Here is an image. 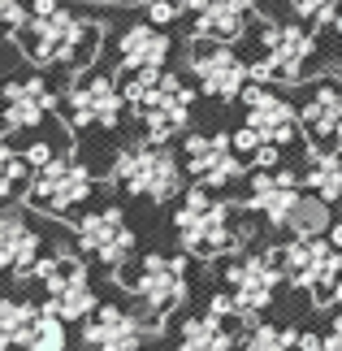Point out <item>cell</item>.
<instances>
[{"label":"cell","instance_id":"f1b7e54d","mask_svg":"<svg viewBox=\"0 0 342 351\" xmlns=\"http://www.w3.org/2000/svg\"><path fill=\"white\" fill-rule=\"evenodd\" d=\"M65 317H57L52 308H44L39 313V326L31 334V343H26V351H65Z\"/></svg>","mask_w":342,"mask_h":351},{"label":"cell","instance_id":"5b68a950","mask_svg":"<svg viewBox=\"0 0 342 351\" xmlns=\"http://www.w3.org/2000/svg\"><path fill=\"white\" fill-rule=\"evenodd\" d=\"M282 265H286V282L308 291L317 304H330V295L342 278V247L321 234H295L282 247Z\"/></svg>","mask_w":342,"mask_h":351},{"label":"cell","instance_id":"277c9868","mask_svg":"<svg viewBox=\"0 0 342 351\" xmlns=\"http://www.w3.org/2000/svg\"><path fill=\"white\" fill-rule=\"evenodd\" d=\"M113 182L126 195L165 204V199H173L178 191H182V169H178V156L165 143L147 139V143H134V147H126V152H117Z\"/></svg>","mask_w":342,"mask_h":351},{"label":"cell","instance_id":"8fae6325","mask_svg":"<svg viewBox=\"0 0 342 351\" xmlns=\"http://www.w3.org/2000/svg\"><path fill=\"white\" fill-rule=\"evenodd\" d=\"M191 70H195L199 87L217 100H239L243 87L252 83V65L230 44H217V39H199L191 48Z\"/></svg>","mask_w":342,"mask_h":351},{"label":"cell","instance_id":"cb8c5ba5","mask_svg":"<svg viewBox=\"0 0 342 351\" xmlns=\"http://www.w3.org/2000/svg\"><path fill=\"white\" fill-rule=\"evenodd\" d=\"M230 343H234V330H230L225 317H217V313L191 317L182 326V339H178L182 351H230Z\"/></svg>","mask_w":342,"mask_h":351},{"label":"cell","instance_id":"836d02e7","mask_svg":"<svg viewBox=\"0 0 342 351\" xmlns=\"http://www.w3.org/2000/svg\"><path fill=\"white\" fill-rule=\"evenodd\" d=\"M26 160H31V165L39 169L44 160H52V147H48V143H31V147H26Z\"/></svg>","mask_w":342,"mask_h":351},{"label":"cell","instance_id":"ac0fdd59","mask_svg":"<svg viewBox=\"0 0 342 351\" xmlns=\"http://www.w3.org/2000/svg\"><path fill=\"white\" fill-rule=\"evenodd\" d=\"M299 195H304V178H295V173H286V169H260L252 178L247 208L265 213L278 230H286V217H291V208L299 204Z\"/></svg>","mask_w":342,"mask_h":351},{"label":"cell","instance_id":"74e56055","mask_svg":"<svg viewBox=\"0 0 342 351\" xmlns=\"http://www.w3.org/2000/svg\"><path fill=\"white\" fill-rule=\"evenodd\" d=\"M147 5H152V0H147ZM182 5H186V0H182Z\"/></svg>","mask_w":342,"mask_h":351},{"label":"cell","instance_id":"d6a6232c","mask_svg":"<svg viewBox=\"0 0 342 351\" xmlns=\"http://www.w3.org/2000/svg\"><path fill=\"white\" fill-rule=\"evenodd\" d=\"M278 160H282V147H278V143H260L256 152L247 156V165H252V169H273Z\"/></svg>","mask_w":342,"mask_h":351},{"label":"cell","instance_id":"2e32d148","mask_svg":"<svg viewBox=\"0 0 342 351\" xmlns=\"http://www.w3.org/2000/svg\"><path fill=\"white\" fill-rule=\"evenodd\" d=\"M299 121H304V134L317 147L338 152L342 147V78H321L308 104L299 109Z\"/></svg>","mask_w":342,"mask_h":351},{"label":"cell","instance_id":"9c48e42d","mask_svg":"<svg viewBox=\"0 0 342 351\" xmlns=\"http://www.w3.org/2000/svg\"><path fill=\"white\" fill-rule=\"evenodd\" d=\"M286 278V265H282V247H269L260 256H247V261H234L225 269V282H230V295H234L239 313H265L273 304Z\"/></svg>","mask_w":342,"mask_h":351},{"label":"cell","instance_id":"7402d4cb","mask_svg":"<svg viewBox=\"0 0 342 351\" xmlns=\"http://www.w3.org/2000/svg\"><path fill=\"white\" fill-rule=\"evenodd\" d=\"M117 57H121L126 70H160V65L169 61V35L156 31V22L152 26H130L117 44Z\"/></svg>","mask_w":342,"mask_h":351},{"label":"cell","instance_id":"d6986e66","mask_svg":"<svg viewBox=\"0 0 342 351\" xmlns=\"http://www.w3.org/2000/svg\"><path fill=\"white\" fill-rule=\"evenodd\" d=\"M48 113H52V91L44 87V78H13L0 91V117L9 130H35Z\"/></svg>","mask_w":342,"mask_h":351},{"label":"cell","instance_id":"f546056e","mask_svg":"<svg viewBox=\"0 0 342 351\" xmlns=\"http://www.w3.org/2000/svg\"><path fill=\"white\" fill-rule=\"evenodd\" d=\"M295 5V13L304 18L308 26H338V18H342V0H291Z\"/></svg>","mask_w":342,"mask_h":351},{"label":"cell","instance_id":"7a4b0ae2","mask_svg":"<svg viewBox=\"0 0 342 351\" xmlns=\"http://www.w3.org/2000/svg\"><path fill=\"white\" fill-rule=\"evenodd\" d=\"M121 96H126V109L147 126V139L156 143H169L191 121V87L165 70H130Z\"/></svg>","mask_w":342,"mask_h":351},{"label":"cell","instance_id":"44dd1931","mask_svg":"<svg viewBox=\"0 0 342 351\" xmlns=\"http://www.w3.org/2000/svg\"><path fill=\"white\" fill-rule=\"evenodd\" d=\"M83 339L95 351H139L143 347V321L121 308H95L83 326Z\"/></svg>","mask_w":342,"mask_h":351},{"label":"cell","instance_id":"603a6c76","mask_svg":"<svg viewBox=\"0 0 342 351\" xmlns=\"http://www.w3.org/2000/svg\"><path fill=\"white\" fill-rule=\"evenodd\" d=\"M39 313H44V308H35L26 300H5V295H0V347L26 351V343H31V334L39 326Z\"/></svg>","mask_w":342,"mask_h":351},{"label":"cell","instance_id":"4316f807","mask_svg":"<svg viewBox=\"0 0 342 351\" xmlns=\"http://www.w3.org/2000/svg\"><path fill=\"white\" fill-rule=\"evenodd\" d=\"M239 351H308L299 330H282V326H256L243 334Z\"/></svg>","mask_w":342,"mask_h":351},{"label":"cell","instance_id":"e0dca14e","mask_svg":"<svg viewBox=\"0 0 342 351\" xmlns=\"http://www.w3.org/2000/svg\"><path fill=\"white\" fill-rule=\"evenodd\" d=\"M186 9H191V18H195V35L217 39V44H234L256 22L252 0H186Z\"/></svg>","mask_w":342,"mask_h":351},{"label":"cell","instance_id":"30bf717a","mask_svg":"<svg viewBox=\"0 0 342 351\" xmlns=\"http://www.w3.org/2000/svg\"><path fill=\"white\" fill-rule=\"evenodd\" d=\"M121 109H126V96H121V87L113 83V78H104V74L78 78V83L61 96V113L78 130H87V126H104V130L117 126Z\"/></svg>","mask_w":342,"mask_h":351},{"label":"cell","instance_id":"4fadbf2b","mask_svg":"<svg viewBox=\"0 0 342 351\" xmlns=\"http://www.w3.org/2000/svg\"><path fill=\"white\" fill-rule=\"evenodd\" d=\"M78 243H83L104 269H126L130 252H134V230L126 226L121 208H100V213H87V217L78 221Z\"/></svg>","mask_w":342,"mask_h":351},{"label":"cell","instance_id":"484cf974","mask_svg":"<svg viewBox=\"0 0 342 351\" xmlns=\"http://www.w3.org/2000/svg\"><path fill=\"white\" fill-rule=\"evenodd\" d=\"M286 230H291V234H330L334 230L330 199H321L317 191H304L299 204L291 208V217H286Z\"/></svg>","mask_w":342,"mask_h":351},{"label":"cell","instance_id":"6da1fadb","mask_svg":"<svg viewBox=\"0 0 342 351\" xmlns=\"http://www.w3.org/2000/svg\"><path fill=\"white\" fill-rule=\"evenodd\" d=\"M18 44L35 65H87L95 44H100V26L78 18L65 0H35L31 18L18 26Z\"/></svg>","mask_w":342,"mask_h":351},{"label":"cell","instance_id":"f35d334b","mask_svg":"<svg viewBox=\"0 0 342 351\" xmlns=\"http://www.w3.org/2000/svg\"><path fill=\"white\" fill-rule=\"evenodd\" d=\"M0 351H9V347H0Z\"/></svg>","mask_w":342,"mask_h":351},{"label":"cell","instance_id":"d4e9b609","mask_svg":"<svg viewBox=\"0 0 342 351\" xmlns=\"http://www.w3.org/2000/svg\"><path fill=\"white\" fill-rule=\"evenodd\" d=\"M304 186L317 191L321 199H330V204H342V156L338 152H317L308 173H304Z\"/></svg>","mask_w":342,"mask_h":351},{"label":"cell","instance_id":"ffe728a7","mask_svg":"<svg viewBox=\"0 0 342 351\" xmlns=\"http://www.w3.org/2000/svg\"><path fill=\"white\" fill-rule=\"evenodd\" d=\"M39 261H44L39 256V234L26 226L18 208H5L0 213V274L31 278Z\"/></svg>","mask_w":342,"mask_h":351},{"label":"cell","instance_id":"d590c367","mask_svg":"<svg viewBox=\"0 0 342 351\" xmlns=\"http://www.w3.org/2000/svg\"><path fill=\"white\" fill-rule=\"evenodd\" d=\"M330 239H334L338 247H342V221H334V230H330Z\"/></svg>","mask_w":342,"mask_h":351},{"label":"cell","instance_id":"4dcf8cb0","mask_svg":"<svg viewBox=\"0 0 342 351\" xmlns=\"http://www.w3.org/2000/svg\"><path fill=\"white\" fill-rule=\"evenodd\" d=\"M26 18V0H0V31H18Z\"/></svg>","mask_w":342,"mask_h":351},{"label":"cell","instance_id":"7c38bea8","mask_svg":"<svg viewBox=\"0 0 342 351\" xmlns=\"http://www.w3.org/2000/svg\"><path fill=\"white\" fill-rule=\"evenodd\" d=\"M186 169L199 186H225L243 178L252 165H243L234 134H191L186 139Z\"/></svg>","mask_w":342,"mask_h":351},{"label":"cell","instance_id":"ba28073f","mask_svg":"<svg viewBox=\"0 0 342 351\" xmlns=\"http://www.w3.org/2000/svg\"><path fill=\"white\" fill-rule=\"evenodd\" d=\"M44 282V295H48V304L57 317L65 321H87L95 308V291H91V278H87V269L74 261V256H44V261L35 265V274Z\"/></svg>","mask_w":342,"mask_h":351},{"label":"cell","instance_id":"e575fe53","mask_svg":"<svg viewBox=\"0 0 342 351\" xmlns=\"http://www.w3.org/2000/svg\"><path fill=\"white\" fill-rule=\"evenodd\" d=\"M325 351H342V317L334 321V334L325 339Z\"/></svg>","mask_w":342,"mask_h":351},{"label":"cell","instance_id":"3957f363","mask_svg":"<svg viewBox=\"0 0 342 351\" xmlns=\"http://www.w3.org/2000/svg\"><path fill=\"white\" fill-rule=\"evenodd\" d=\"M173 226H178V234H182L186 252L199 256V261L225 256V252L243 247V239H247V230L234 226L230 204H217V199L208 195V186H191V191L182 195Z\"/></svg>","mask_w":342,"mask_h":351},{"label":"cell","instance_id":"1f68e13d","mask_svg":"<svg viewBox=\"0 0 342 351\" xmlns=\"http://www.w3.org/2000/svg\"><path fill=\"white\" fill-rule=\"evenodd\" d=\"M182 9H186L182 0H152V5H147V18H152L156 26H169V22H173Z\"/></svg>","mask_w":342,"mask_h":351},{"label":"cell","instance_id":"8992f818","mask_svg":"<svg viewBox=\"0 0 342 351\" xmlns=\"http://www.w3.org/2000/svg\"><path fill=\"white\" fill-rule=\"evenodd\" d=\"M91 191H95L91 169L65 152V156H52V160H44V165L35 169L31 186H26V204L65 217V213H74L78 204H87Z\"/></svg>","mask_w":342,"mask_h":351},{"label":"cell","instance_id":"8d00e7d4","mask_svg":"<svg viewBox=\"0 0 342 351\" xmlns=\"http://www.w3.org/2000/svg\"><path fill=\"white\" fill-rule=\"evenodd\" d=\"M338 44H342V18H338Z\"/></svg>","mask_w":342,"mask_h":351},{"label":"cell","instance_id":"5bb4252c","mask_svg":"<svg viewBox=\"0 0 342 351\" xmlns=\"http://www.w3.org/2000/svg\"><path fill=\"white\" fill-rule=\"evenodd\" d=\"M139 300L156 313H173L186 304V261L182 256H143L139 278L130 282Z\"/></svg>","mask_w":342,"mask_h":351},{"label":"cell","instance_id":"83f0119b","mask_svg":"<svg viewBox=\"0 0 342 351\" xmlns=\"http://www.w3.org/2000/svg\"><path fill=\"white\" fill-rule=\"evenodd\" d=\"M31 178H35V165L0 139V195H13L22 182H31Z\"/></svg>","mask_w":342,"mask_h":351},{"label":"cell","instance_id":"9a60e30c","mask_svg":"<svg viewBox=\"0 0 342 351\" xmlns=\"http://www.w3.org/2000/svg\"><path fill=\"white\" fill-rule=\"evenodd\" d=\"M239 100H243V109H247V126H252L265 143L286 147V143L299 134V126H304V121H299V113H295L282 96H273L265 83H247Z\"/></svg>","mask_w":342,"mask_h":351},{"label":"cell","instance_id":"52a82bcc","mask_svg":"<svg viewBox=\"0 0 342 351\" xmlns=\"http://www.w3.org/2000/svg\"><path fill=\"white\" fill-rule=\"evenodd\" d=\"M317 39L304 26H265V57L252 65V83H304L312 74Z\"/></svg>","mask_w":342,"mask_h":351}]
</instances>
